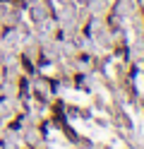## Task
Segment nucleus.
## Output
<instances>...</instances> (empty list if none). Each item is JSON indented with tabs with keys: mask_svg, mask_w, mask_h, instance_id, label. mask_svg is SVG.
Masks as SVG:
<instances>
[{
	"mask_svg": "<svg viewBox=\"0 0 144 149\" xmlns=\"http://www.w3.org/2000/svg\"><path fill=\"white\" fill-rule=\"evenodd\" d=\"M82 3H89V0H82Z\"/></svg>",
	"mask_w": 144,
	"mask_h": 149,
	"instance_id": "nucleus-1",
	"label": "nucleus"
}]
</instances>
